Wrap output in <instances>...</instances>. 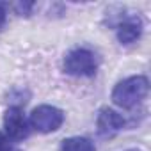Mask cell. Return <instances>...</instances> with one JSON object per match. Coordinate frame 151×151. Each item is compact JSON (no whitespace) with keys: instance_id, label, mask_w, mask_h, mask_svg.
<instances>
[{"instance_id":"1","label":"cell","mask_w":151,"mask_h":151,"mask_svg":"<svg viewBox=\"0 0 151 151\" xmlns=\"http://www.w3.org/2000/svg\"><path fill=\"white\" fill-rule=\"evenodd\" d=\"M149 91V80L144 75H135L121 80L112 91V101L121 109H133L139 105Z\"/></svg>"},{"instance_id":"2","label":"cell","mask_w":151,"mask_h":151,"mask_svg":"<svg viewBox=\"0 0 151 151\" xmlns=\"http://www.w3.org/2000/svg\"><path fill=\"white\" fill-rule=\"evenodd\" d=\"M96 69V55L87 48H75L64 57V71L73 77H93Z\"/></svg>"},{"instance_id":"3","label":"cell","mask_w":151,"mask_h":151,"mask_svg":"<svg viewBox=\"0 0 151 151\" xmlns=\"http://www.w3.org/2000/svg\"><path fill=\"white\" fill-rule=\"evenodd\" d=\"M29 123L39 133H52L62 126L64 112L57 107H52V105H39L32 110Z\"/></svg>"},{"instance_id":"4","label":"cell","mask_w":151,"mask_h":151,"mask_svg":"<svg viewBox=\"0 0 151 151\" xmlns=\"http://www.w3.org/2000/svg\"><path fill=\"white\" fill-rule=\"evenodd\" d=\"M4 128H6V135L13 140H23L29 135V123L20 107L7 109L4 116Z\"/></svg>"},{"instance_id":"5","label":"cell","mask_w":151,"mask_h":151,"mask_svg":"<svg viewBox=\"0 0 151 151\" xmlns=\"http://www.w3.org/2000/svg\"><path fill=\"white\" fill-rule=\"evenodd\" d=\"M96 126H98V133L101 137H112L124 128V117L119 112H116L114 109L103 107L98 114Z\"/></svg>"},{"instance_id":"6","label":"cell","mask_w":151,"mask_h":151,"mask_svg":"<svg viewBox=\"0 0 151 151\" xmlns=\"http://www.w3.org/2000/svg\"><path fill=\"white\" fill-rule=\"evenodd\" d=\"M142 34V20L139 16L126 18L117 25V39L121 45H132L135 43Z\"/></svg>"},{"instance_id":"7","label":"cell","mask_w":151,"mask_h":151,"mask_svg":"<svg viewBox=\"0 0 151 151\" xmlns=\"http://www.w3.org/2000/svg\"><path fill=\"white\" fill-rule=\"evenodd\" d=\"M60 151H96L94 142L87 137H69L60 144Z\"/></svg>"},{"instance_id":"8","label":"cell","mask_w":151,"mask_h":151,"mask_svg":"<svg viewBox=\"0 0 151 151\" xmlns=\"http://www.w3.org/2000/svg\"><path fill=\"white\" fill-rule=\"evenodd\" d=\"M14 7H16V11H18V13L22 14V16H23V14H25V16H29V14H30V9L34 7V4H32V2H27V4H22V2H20V4H16Z\"/></svg>"},{"instance_id":"9","label":"cell","mask_w":151,"mask_h":151,"mask_svg":"<svg viewBox=\"0 0 151 151\" xmlns=\"http://www.w3.org/2000/svg\"><path fill=\"white\" fill-rule=\"evenodd\" d=\"M0 151H11V139L4 132H0Z\"/></svg>"},{"instance_id":"10","label":"cell","mask_w":151,"mask_h":151,"mask_svg":"<svg viewBox=\"0 0 151 151\" xmlns=\"http://www.w3.org/2000/svg\"><path fill=\"white\" fill-rule=\"evenodd\" d=\"M7 22V9H6V4L0 2V29H2Z\"/></svg>"},{"instance_id":"11","label":"cell","mask_w":151,"mask_h":151,"mask_svg":"<svg viewBox=\"0 0 151 151\" xmlns=\"http://www.w3.org/2000/svg\"><path fill=\"white\" fill-rule=\"evenodd\" d=\"M126 151H140V149H126Z\"/></svg>"}]
</instances>
